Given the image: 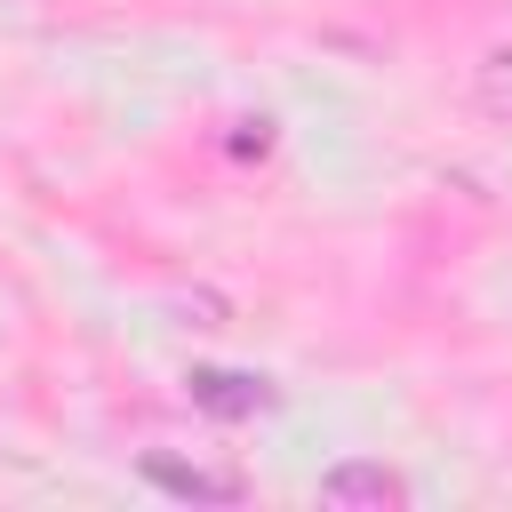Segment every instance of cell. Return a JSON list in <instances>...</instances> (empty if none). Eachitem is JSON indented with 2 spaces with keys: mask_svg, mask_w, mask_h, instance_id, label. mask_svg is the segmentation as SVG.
I'll list each match as a JSON object with an SVG mask.
<instances>
[{
  "mask_svg": "<svg viewBox=\"0 0 512 512\" xmlns=\"http://www.w3.org/2000/svg\"><path fill=\"white\" fill-rule=\"evenodd\" d=\"M408 488L384 472V464H336L328 480H320V504H400Z\"/></svg>",
  "mask_w": 512,
  "mask_h": 512,
  "instance_id": "obj_1",
  "label": "cell"
},
{
  "mask_svg": "<svg viewBox=\"0 0 512 512\" xmlns=\"http://www.w3.org/2000/svg\"><path fill=\"white\" fill-rule=\"evenodd\" d=\"M488 104H512V56H488Z\"/></svg>",
  "mask_w": 512,
  "mask_h": 512,
  "instance_id": "obj_4",
  "label": "cell"
},
{
  "mask_svg": "<svg viewBox=\"0 0 512 512\" xmlns=\"http://www.w3.org/2000/svg\"><path fill=\"white\" fill-rule=\"evenodd\" d=\"M152 480H160V488H176V496H240V480H216V472H176V464H152Z\"/></svg>",
  "mask_w": 512,
  "mask_h": 512,
  "instance_id": "obj_3",
  "label": "cell"
},
{
  "mask_svg": "<svg viewBox=\"0 0 512 512\" xmlns=\"http://www.w3.org/2000/svg\"><path fill=\"white\" fill-rule=\"evenodd\" d=\"M192 392L208 400V408H224V416H248L264 392H248V376H192Z\"/></svg>",
  "mask_w": 512,
  "mask_h": 512,
  "instance_id": "obj_2",
  "label": "cell"
}]
</instances>
